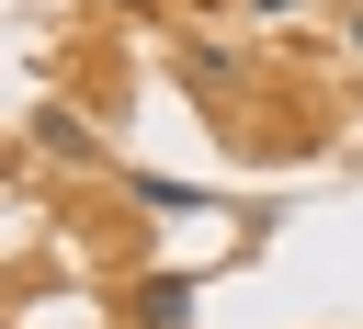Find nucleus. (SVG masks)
I'll use <instances>...</instances> for the list:
<instances>
[{
	"mask_svg": "<svg viewBox=\"0 0 363 329\" xmlns=\"http://www.w3.org/2000/svg\"><path fill=\"white\" fill-rule=\"evenodd\" d=\"M352 45H363V23H352Z\"/></svg>",
	"mask_w": 363,
	"mask_h": 329,
	"instance_id": "nucleus-2",
	"label": "nucleus"
},
{
	"mask_svg": "<svg viewBox=\"0 0 363 329\" xmlns=\"http://www.w3.org/2000/svg\"><path fill=\"white\" fill-rule=\"evenodd\" d=\"M136 318H147V329H182V318H193V284H182V272L136 284Z\"/></svg>",
	"mask_w": 363,
	"mask_h": 329,
	"instance_id": "nucleus-1",
	"label": "nucleus"
}]
</instances>
